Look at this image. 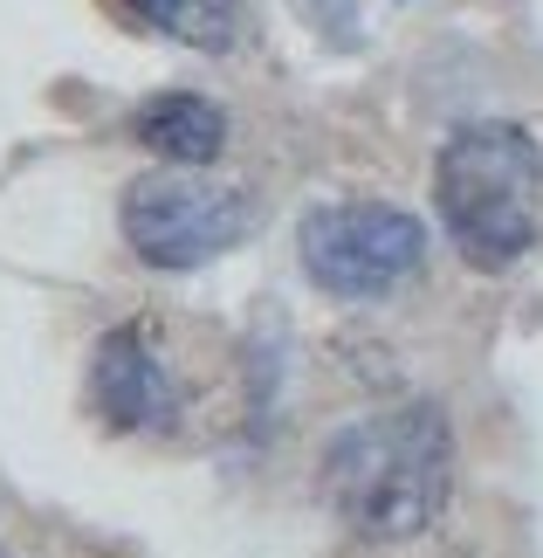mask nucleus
I'll return each instance as SVG.
<instances>
[{"label":"nucleus","mask_w":543,"mask_h":558,"mask_svg":"<svg viewBox=\"0 0 543 558\" xmlns=\"http://www.w3.org/2000/svg\"><path fill=\"white\" fill-rule=\"evenodd\" d=\"M317 489L344 531L372 545H399L447 510L454 497V427L433 400H406L365 414L323 441Z\"/></svg>","instance_id":"nucleus-1"},{"label":"nucleus","mask_w":543,"mask_h":558,"mask_svg":"<svg viewBox=\"0 0 543 558\" xmlns=\"http://www.w3.org/2000/svg\"><path fill=\"white\" fill-rule=\"evenodd\" d=\"M433 201L474 269L523 263L543 228V145L516 118L461 124L433 159Z\"/></svg>","instance_id":"nucleus-2"},{"label":"nucleus","mask_w":543,"mask_h":558,"mask_svg":"<svg viewBox=\"0 0 543 558\" xmlns=\"http://www.w3.org/2000/svg\"><path fill=\"white\" fill-rule=\"evenodd\" d=\"M296 248H303V276L323 296L372 304V296L399 290L427 263V221L406 207H379V201H337V207L303 214Z\"/></svg>","instance_id":"nucleus-3"},{"label":"nucleus","mask_w":543,"mask_h":558,"mask_svg":"<svg viewBox=\"0 0 543 558\" xmlns=\"http://www.w3.org/2000/svg\"><path fill=\"white\" fill-rule=\"evenodd\" d=\"M124 242L151 269H200L255 234V201L207 173H151L124 186Z\"/></svg>","instance_id":"nucleus-4"},{"label":"nucleus","mask_w":543,"mask_h":558,"mask_svg":"<svg viewBox=\"0 0 543 558\" xmlns=\"http://www.w3.org/2000/svg\"><path fill=\"white\" fill-rule=\"evenodd\" d=\"M90 400H97V414L111 421L118 435H165V427L186 414L180 379H172V366L151 352L145 325L103 331V345L90 359Z\"/></svg>","instance_id":"nucleus-5"},{"label":"nucleus","mask_w":543,"mask_h":558,"mask_svg":"<svg viewBox=\"0 0 543 558\" xmlns=\"http://www.w3.org/2000/svg\"><path fill=\"white\" fill-rule=\"evenodd\" d=\"M132 138L145 145V153L172 159V166H213L227 153V111L213 97L165 90V97H151L145 111L132 118Z\"/></svg>","instance_id":"nucleus-6"},{"label":"nucleus","mask_w":543,"mask_h":558,"mask_svg":"<svg viewBox=\"0 0 543 558\" xmlns=\"http://www.w3.org/2000/svg\"><path fill=\"white\" fill-rule=\"evenodd\" d=\"M124 8L186 49H227L242 28V0H124Z\"/></svg>","instance_id":"nucleus-7"},{"label":"nucleus","mask_w":543,"mask_h":558,"mask_svg":"<svg viewBox=\"0 0 543 558\" xmlns=\"http://www.w3.org/2000/svg\"><path fill=\"white\" fill-rule=\"evenodd\" d=\"M0 558H8V545H0Z\"/></svg>","instance_id":"nucleus-8"}]
</instances>
